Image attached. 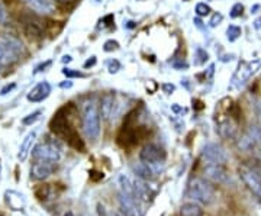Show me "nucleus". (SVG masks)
<instances>
[{
  "mask_svg": "<svg viewBox=\"0 0 261 216\" xmlns=\"http://www.w3.org/2000/svg\"><path fill=\"white\" fill-rule=\"evenodd\" d=\"M115 106H116V97H115V94H105L102 97V103H100V113H102L105 121H109L112 118L113 113H115Z\"/></svg>",
  "mask_w": 261,
  "mask_h": 216,
  "instance_id": "nucleus-18",
  "label": "nucleus"
},
{
  "mask_svg": "<svg viewBox=\"0 0 261 216\" xmlns=\"http://www.w3.org/2000/svg\"><path fill=\"white\" fill-rule=\"evenodd\" d=\"M254 28L261 29V18H258L255 22H254Z\"/></svg>",
  "mask_w": 261,
  "mask_h": 216,
  "instance_id": "nucleus-50",
  "label": "nucleus"
},
{
  "mask_svg": "<svg viewBox=\"0 0 261 216\" xmlns=\"http://www.w3.org/2000/svg\"><path fill=\"white\" fill-rule=\"evenodd\" d=\"M211 8L203 3V2H200V3H197L196 5V13H197V16H207V15H211Z\"/></svg>",
  "mask_w": 261,
  "mask_h": 216,
  "instance_id": "nucleus-30",
  "label": "nucleus"
},
{
  "mask_svg": "<svg viewBox=\"0 0 261 216\" xmlns=\"http://www.w3.org/2000/svg\"><path fill=\"white\" fill-rule=\"evenodd\" d=\"M132 170H134V173H135V176L138 177V179L141 180H151L152 179V176H154V173L151 171V169H149L148 166H145L142 161L141 163H138V164H135L134 167H132Z\"/></svg>",
  "mask_w": 261,
  "mask_h": 216,
  "instance_id": "nucleus-24",
  "label": "nucleus"
},
{
  "mask_svg": "<svg viewBox=\"0 0 261 216\" xmlns=\"http://www.w3.org/2000/svg\"><path fill=\"white\" fill-rule=\"evenodd\" d=\"M90 179L93 180V181H99V180L103 179V173L96 171V170H92V171H90Z\"/></svg>",
  "mask_w": 261,
  "mask_h": 216,
  "instance_id": "nucleus-40",
  "label": "nucleus"
},
{
  "mask_svg": "<svg viewBox=\"0 0 261 216\" xmlns=\"http://www.w3.org/2000/svg\"><path fill=\"white\" fill-rule=\"evenodd\" d=\"M57 2H60V3H61V5H64V6H70V5L75 3L77 0H57Z\"/></svg>",
  "mask_w": 261,
  "mask_h": 216,
  "instance_id": "nucleus-45",
  "label": "nucleus"
},
{
  "mask_svg": "<svg viewBox=\"0 0 261 216\" xmlns=\"http://www.w3.org/2000/svg\"><path fill=\"white\" fill-rule=\"evenodd\" d=\"M241 34H243L241 28H240V26H235V25H229L228 29H226V38H228L231 42L237 41L238 38L241 37Z\"/></svg>",
  "mask_w": 261,
  "mask_h": 216,
  "instance_id": "nucleus-27",
  "label": "nucleus"
},
{
  "mask_svg": "<svg viewBox=\"0 0 261 216\" xmlns=\"http://www.w3.org/2000/svg\"><path fill=\"white\" fill-rule=\"evenodd\" d=\"M15 87H16V85H15V83H12V85H6L5 87H3V89H2V90H0V96H5V94H8L9 92H12Z\"/></svg>",
  "mask_w": 261,
  "mask_h": 216,
  "instance_id": "nucleus-41",
  "label": "nucleus"
},
{
  "mask_svg": "<svg viewBox=\"0 0 261 216\" xmlns=\"http://www.w3.org/2000/svg\"><path fill=\"white\" fill-rule=\"evenodd\" d=\"M53 63L51 61H45V63H42V64H39V66L35 68V71H34V74H38V73H42V71H45V68L51 66Z\"/></svg>",
  "mask_w": 261,
  "mask_h": 216,
  "instance_id": "nucleus-39",
  "label": "nucleus"
},
{
  "mask_svg": "<svg viewBox=\"0 0 261 216\" xmlns=\"http://www.w3.org/2000/svg\"><path fill=\"white\" fill-rule=\"evenodd\" d=\"M60 87H61V89H71V87H73V82H70V80L63 82V83H60Z\"/></svg>",
  "mask_w": 261,
  "mask_h": 216,
  "instance_id": "nucleus-44",
  "label": "nucleus"
},
{
  "mask_svg": "<svg viewBox=\"0 0 261 216\" xmlns=\"http://www.w3.org/2000/svg\"><path fill=\"white\" fill-rule=\"evenodd\" d=\"M248 135L251 137L254 150L258 151L261 155V126H251L248 131Z\"/></svg>",
  "mask_w": 261,
  "mask_h": 216,
  "instance_id": "nucleus-25",
  "label": "nucleus"
},
{
  "mask_svg": "<svg viewBox=\"0 0 261 216\" xmlns=\"http://www.w3.org/2000/svg\"><path fill=\"white\" fill-rule=\"evenodd\" d=\"M63 74H64L67 78L84 77L83 73H80V71H77V70H73V68H68V67H64V68H63Z\"/></svg>",
  "mask_w": 261,
  "mask_h": 216,
  "instance_id": "nucleus-33",
  "label": "nucleus"
},
{
  "mask_svg": "<svg viewBox=\"0 0 261 216\" xmlns=\"http://www.w3.org/2000/svg\"><path fill=\"white\" fill-rule=\"evenodd\" d=\"M41 111H35L34 113H29L28 116H25L23 119H22V123L23 125H32V123H35L39 119V116H41Z\"/></svg>",
  "mask_w": 261,
  "mask_h": 216,
  "instance_id": "nucleus-31",
  "label": "nucleus"
},
{
  "mask_svg": "<svg viewBox=\"0 0 261 216\" xmlns=\"http://www.w3.org/2000/svg\"><path fill=\"white\" fill-rule=\"evenodd\" d=\"M65 142L71 147V148H74V150L80 151V152H83L84 148H86V145H84V141L80 138V135H79V132L75 131L74 128H71L70 131L65 133L64 137Z\"/></svg>",
  "mask_w": 261,
  "mask_h": 216,
  "instance_id": "nucleus-20",
  "label": "nucleus"
},
{
  "mask_svg": "<svg viewBox=\"0 0 261 216\" xmlns=\"http://www.w3.org/2000/svg\"><path fill=\"white\" fill-rule=\"evenodd\" d=\"M109 216H122V215L121 213H118V212H112V213H111Z\"/></svg>",
  "mask_w": 261,
  "mask_h": 216,
  "instance_id": "nucleus-54",
  "label": "nucleus"
},
{
  "mask_svg": "<svg viewBox=\"0 0 261 216\" xmlns=\"http://www.w3.org/2000/svg\"><path fill=\"white\" fill-rule=\"evenodd\" d=\"M56 171V163L51 161H38L31 167V179L45 180Z\"/></svg>",
  "mask_w": 261,
  "mask_h": 216,
  "instance_id": "nucleus-13",
  "label": "nucleus"
},
{
  "mask_svg": "<svg viewBox=\"0 0 261 216\" xmlns=\"http://www.w3.org/2000/svg\"><path fill=\"white\" fill-rule=\"evenodd\" d=\"M171 109H173L174 112H180V111H181V109H180V106H177V104H173V106H171Z\"/></svg>",
  "mask_w": 261,
  "mask_h": 216,
  "instance_id": "nucleus-52",
  "label": "nucleus"
},
{
  "mask_svg": "<svg viewBox=\"0 0 261 216\" xmlns=\"http://www.w3.org/2000/svg\"><path fill=\"white\" fill-rule=\"evenodd\" d=\"M32 157L37 161H51L57 163L61 158V152L54 144H38L32 150Z\"/></svg>",
  "mask_w": 261,
  "mask_h": 216,
  "instance_id": "nucleus-7",
  "label": "nucleus"
},
{
  "mask_svg": "<svg viewBox=\"0 0 261 216\" xmlns=\"http://www.w3.org/2000/svg\"><path fill=\"white\" fill-rule=\"evenodd\" d=\"M64 216H74V213H73L71 210H68V212H65Z\"/></svg>",
  "mask_w": 261,
  "mask_h": 216,
  "instance_id": "nucleus-53",
  "label": "nucleus"
},
{
  "mask_svg": "<svg viewBox=\"0 0 261 216\" xmlns=\"http://www.w3.org/2000/svg\"><path fill=\"white\" fill-rule=\"evenodd\" d=\"M118 186H119V193H123V195H126L129 198H137L135 190H134V184L130 183V180L125 174L118 176Z\"/></svg>",
  "mask_w": 261,
  "mask_h": 216,
  "instance_id": "nucleus-22",
  "label": "nucleus"
},
{
  "mask_svg": "<svg viewBox=\"0 0 261 216\" xmlns=\"http://www.w3.org/2000/svg\"><path fill=\"white\" fill-rule=\"evenodd\" d=\"M134 190H135V196L138 200H144V202H148L151 199L155 196V192L149 187L148 184L145 183V180L137 179L134 183Z\"/></svg>",
  "mask_w": 261,
  "mask_h": 216,
  "instance_id": "nucleus-17",
  "label": "nucleus"
},
{
  "mask_svg": "<svg viewBox=\"0 0 261 216\" xmlns=\"http://www.w3.org/2000/svg\"><path fill=\"white\" fill-rule=\"evenodd\" d=\"M9 13H8L6 8L3 6V3H0V25L2 26H6V25H9Z\"/></svg>",
  "mask_w": 261,
  "mask_h": 216,
  "instance_id": "nucleus-32",
  "label": "nucleus"
},
{
  "mask_svg": "<svg viewBox=\"0 0 261 216\" xmlns=\"http://www.w3.org/2000/svg\"><path fill=\"white\" fill-rule=\"evenodd\" d=\"M96 61H97V60H96V57H90V58H89V60H87V61H86V63H84V68H89V67H93L94 64H96Z\"/></svg>",
  "mask_w": 261,
  "mask_h": 216,
  "instance_id": "nucleus-43",
  "label": "nucleus"
},
{
  "mask_svg": "<svg viewBox=\"0 0 261 216\" xmlns=\"http://www.w3.org/2000/svg\"><path fill=\"white\" fill-rule=\"evenodd\" d=\"M163 90H164L167 94H171L174 90H176V87H174V85L166 83V85H163Z\"/></svg>",
  "mask_w": 261,
  "mask_h": 216,
  "instance_id": "nucleus-42",
  "label": "nucleus"
},
{
  "mask_svg": "<svg viewBox=\"0 0 261 216\" xmlns=\"http://www.w3.org/2000/svg\"><path fill=\"white\" fill-rule=\"evenodd\" d=\"M193 107L200 111V109H203V103H202L200 100H193Z\"/></svg>",
  "mask_w": 261,
  "mask_h": 216,
  "instance_id": "nucleus-46",
  "label": "nucleus"
},
{
  "mask_svg": "<svg viewBox=\"0 0 261 216\" xmlns=\"http://www.w3.org/2000/svg\"><path fill=\"white\" fill-rule=\"evenodd\" d=\"M174 68H187V64L186 63H176Z\"/></svg>",
  "mask_w": 261,
  "mask_h": 216,
  "instance_id": "nucleus-49",
  "label": "nucleus"
},
{
  "mask_svg": "<svg viewBox=\"0 0 261 216\" xmlns=\"http://www.w3.org/2000/svg\"><path fill=\"white\" fill-rule=\"evenodd\" d=\"M205 177L214 183H228L229 174L222 164H207L205 167Z\"/></svg>",
  "mask_w": 261,
  "mask_h": 216,
  "instance_id": "nucleus-14",
  "label": "nucleus"
},
{
  "mask_svg": "<svg viewBox=\"0 0 261 216\" xmlns=\"http://www.w3.org/2000/svg\"><path fill=\"white\" fill-rule=\"evenodd\" d=\"M202 157H203V160L207 161V164H224L226 161V152L222 145L209 142L203 147Z\"/></svg>",
  "mask_w": 261,
  "mask_h": 216,
  "instance_id": "nucleus-10",
  "label": "nucleus"
},
{
  "mask_svg": "<svg viewBox=\"0 0 261 216\" xmlns=\"http://www.w3.org/2000/svg\"><path fill=\"white\" fill-rule=\"evenodd\" d=\"M113 20H115V16L113 15H108V16L100 19V23H103V26H111L113 23Z\"/></svg>",
  "mask_w": 261,
  "mask_h": 216,
  "instance_id": "nucleus-38",
  "label": "nucleus"
},
{
  "mask_svg": "<svg viewBox=\"0 0 261 216\" xmlns=\"http://www.w3.org/2000/svg\"><path fill=\"white\" fill-rule=\"evenodd\" d=\"M37 140V131H31L27 133V137L23 138V141L20 144V148H19L18 158L20 161H25L28 158L29 152L32 151V144Z\"/></svg>",
  "mask_w": 261,
  "mask_h": 216,
  "instance_id": "nucleus-19",
  "label": "nucleus"
},
{
  "mask_svg": "<svg viewBox=\"0 0 261 216\" xmlns=\"http://www.w3.org/2000/svg\"><path fill=\"white\" fill-rule=\"evenodd\" d=\"M49 93H51V85L48 82H41L29 92L27 97L32 103H39V102H44L49 96Z\"/></svg>",
  "mask_w": 261,
  "mask_h": 216,
  "instance_id": "nucleus-16",
  "label": "nucleus"
},
{
  "mask_svg": "<svg viewBox=\"0 0 261 216\" xmlns=\"http://www.w3.org/2000/svg\"><path fill=\"white\" fill-rule=\"evenodd\" d=\"M71 128H73V126L68 122V106L61 107V109L54 115V118L51 119V122H49V129L54 132V133H57V135H60V137L64 138L65 133L70 131Z\"/></svg>",
  "mask_w": 261,
  "mask_h": 216,
  "instance_id": "nucleus-8",
  "label": "nucleus"
},
{
  "mask_svg": "<svg viewBox=\"0 0 261 216\" xmlns=\"http://www.w3.org/2000/svg\"><path fill=\"white\" fill-rule=\"evenodd\" d=\"M255 109H257V115H258V119H260V122H261V102H258V103H257Z\"/></svg>",
  "mask_w": 261,
  "mask_h": 216,
  "instance_id": "nucleus-48",
  "label": "nucleus"
},
{
  "mask_svg": "<svg viewBox=\"0 0 261 216\" xmlns=\"http://www.w3.org/2000/svg\"><path fill=\"white\" fill-rule=\"evenodd\" d=\"M121 63L118 60H111L109 64H108V70H109L111 74H115V73H118L121 70Z\"/></svg>",
  "mask_w": 261,
  "mask_h": 216,
  "instance_id": "nucleus-35",
  "label": "nucleus"
},
{
  "mask_svg": "<svg viewBox=\"0 0 261 216\" xmlns=\"http://www.w3.org/2000/svg\"><path fill=\"white\" fill-rule=\"evenodd\" d=\"M135 26H137V25H135V22H132V20L126 22V25H125V28H128V29H134Z\"/></svg>",
  "mask_w": 261,
  "mask_h": 216,
  "instance_id": "nucleus-47",
  "label": "nucleus"
},
{
  "mask_svg": "<svg viewBox=\"0 0 261 216\" xmlns=\"http://www.w3.org/2000/svg\"><path fill=\"white\" fill-rule=\"evenodd\" d=\"M180 215L181 216H203V209L199 203L196 202H189L185 203L180 209Z\"/></svg>",
  "mask_w": 261,
  "mask_h": 216,
  "instance_id": "nucleus-23",
  "label": "nucleus"
},
{
  "mask_svg": "<svg viewBox=\"0 0 261 216\" xmlns=\"http://www.w3.org/2000/svg\"><path fill=\"white\" fill-rule=\"evenodd\" d=\"M187 196L200 205H211L216 198L215 187L205 179H193L189 183Z\"/></svg>",
  "mask_w": 261,
  "mask_h": 216,
  "instance_id": "nucleus-2",
  "label": "nucleus"
},
{
  "mask_svg": "<svg viewBox=\"0 0 261 216\" xmlns=\"http://www.w3.org/2000/svg\"><path fill=\"white\" fill-rule=\"evenodd\" d=\"M166 158H167V154L166 151L163 150L161 147L155 145V144H148L145 145L142 151L140 152V160L148 166L151 171L155 174L163 170L164 167V163H166Z\"/></svg>",
  "mask_w": 261,
  "mask_h": 216,
  "instance_id": "nucleus-5",
  "label": "nucleus"
},
{
  "mask_svg": "<svg viewBox=\"0 0 261 216\" xmlns=\"http://www.w3.org/2000/svg\"><path fill=\"white\" fill-rule=\"evenodd\" d=\"M19 23L22 25L23 32L31 38L44 37L47 31V23L42 15H38L35 12H22L19 15Z\"/></svg>",
  "mask_w": 261,
  "mask_h": 216,
  "instance_id": "nucleus-4",
  "label": "nucleus"
},
{
  "mask_svg": "<svg viewBox=\"0 0 261 216\" xmlns=\"http://www.w3.org/2000/svg\"><path fill=\"white\" fill-rule=\"evenodd\" d=\"M240 176L245 183V186L250 188L252 193H255L258 198H261V171L243 167L240 169Z\"/></svg>",
  "mask_w": 261,
  "mask_h": 216,
  "instance_id": "nucleus-9",
  "label": "nucleus"
},
{
  "mask_svg": "<svg viewBox=\"0 0 261 216\" xmlns=\"http://www.w3.org/2000/svg\"><path fill=\"white\" fill-rule=\"evenodd\" d=\"M195 64L196 66H200V64H205L206 61H207V52H206L205 49H202V48H196V52H195Z\"/></svg>",
  "mask_w": 261,
  "mask_h": 216,
  "instance_id": "nucleus-28",
  "label": "nucleus"
},
{
  "mask_svg": "<svg viewBox=\"0 0 261 216\" xmlns=\"http://www.w3.org/2000/svg\"><path fill=\"white\" fill-rule=\"evenodd\" d=\"M222 19H224V16H222L221 13H215L214 16L211 18V20H209V26H211V28H216V26L222 22Z\"/></svg>",
  "mask_w": 261,
  "mask_h": 216,
  "instance_id": "nucleus-37",
  "label": "nucleus"
},
{
  "mask_svg": "<svg viewBox=\"0 0 261 216\" xmlns=\"http://www.w3.org/2000/svg\"><path fill=\"white\" fill-rule=\"evenodd\" d=\"M49 192H51V187L48 184H44V186H41L35 190V195L39 200H45V199L49 198Z\"/></svg>",
  "mask_w": 261,
  "mask_h": 216,
  "instance_id": "nucleus-29",
  "label": "nucleus"
},
{
  "mask_svg": "<svg viewBox=\"0 0 261 216\" xmlns=\"http://www.w3.org/2000/svg\"><path fill=\"white\" fill-rule=\"evenodd\" d=\"M83 131L89 140H96L100 133V113L93 100L83 106Z\"/></svg>",
  "mask_w": 261,
  "mask_h": 216,
  "instance_id": "nucleus-3",
  "label": "nucleus"
},
{
  "mask_svg": "<svg viewBox=\"0 0 261 216\" xmlns=\"http://www.w3.org/2000/svg\"><path fill=\"white\" fill-rule=\"evenodd\" d=\"M23 2H25L35 13L42 15V16L53 15V13H56L57 10L56 2H54V0H23Z\"/></svg>",
  "mask_w": 261,
  "mask_h": 216,
  "instance_id": "nucleus-15",
  "label": "nucleus"
},
{
  "mask_svg": "<svg viewBox=\"0 0 261 216\" xmlns=\"http://www.w3.org/2000/svg\"><path fill=\"white\" fill-rule=\"evenodd\" d=\"M119 205L123 216H142L140 200L137 198H129L123 193H119Z\"/></svg>",
  "mask_w": 261,
  "mask_h": 216,
  "instance_id": "nucleus-12",
  "label": "nucleus"
},
{
  "mask_svg": "<svg viewBox=\"0 0 261 216\" xmlns=\"http://www.w3.org/2000/svg\"><path fill=\"white\" fill-rule=\"evenodd\" d=\"M23 51H25L23 44L18 38L10 35L0 38V68L18 63L20 57L23 56Z\"/></svg>",
  "mask_w": 261,
  "mask_h": 216,
  "instance_id": "nucleus-1",
  "label": "nucleus"
},
{
  "mask_svg": "<svg viewBox=\"0 0 261 216\" xmlns=\"http://www.w3.org/2000/svg\"><path fill=\"white\" fill-rule=\"evenodd\" d=\"M244 12V6L241 3H235L232 6V9H231V18H240L241 15H243Z\"/></svg>",
  "mask_w": 261,
  "mask_h": 216,
  "instance_id": "nucleus-34",
  "label": "nucleus"
},
{
  "mask_svg": "<svg viewBox=\"0 0 261 216\" xmlns=\"http://www.w3.org/2000/svg\"><path fill=\"white\" fill-rule=\"evenodd\" d=\"M148 128L147 126H130V128H122L119 135H118V144L128 148V147H134L137 145L141 140H144L148 135Z\"/></svg>",
  "mask_w": 261,
  "mask_h": 216,
  "instance_id": "nucleus-6",
  "label": "nucleus"
},
{
  "mask_svg": "<svg viewBox=\"0 0 261 216\" xmlns=\"http://www.w3.org/2000/svg\"><path fill=\"white\" fill-rule=\"evenodd\" d=\"M118 48H119V44H118L116 41H113V39H109V41H106V42H105V45H103V49H105L106 52L115 51V49H118Z\"/></svg>",
  "mask_w": 261,
  "mask_h": 216,
  "instance_id": "nucleus-36",
  "label": "nucleus"
},
{
  "mask_svg": "<svg viewBox=\"0 0 261 216\" xmlns=\"http://www.w3.org/2000/svg\"><path fill=\"white\" fill-rule=\"evenodd\" d=\"M260 67H261L260 60H254V61H251V63H248V64H245V66L240 67L238 73H237L235 77H233V85L237 86V87L245 85V83L250 80V77L257 73V70H258Z\"/></svg>",
  "mask_w": 261,
  "mask_h": 216,
  "instance_id": "nucleus-11",
  "label": "nucleus"
},
{
  "mask_svg": "<svg viewBox=\"0 0 261 216\" xmlns=\"http://www.w3.org/2000/svg\"><path fill=\"white\" fill-rule=\"evenodd\" d=\"M219 133L224 137V138H232L235 135V126L229 121H225V122L221 123L219 126Z\"/></svg>",
  "mask_w": 261,
  "mask_h": 216,
  "instance_id": "nucleus-26",
  "label": "nucleus"
},
{
  "mask_svg": "<svg viewBox=\"0 0 261 216\" xmlns=\"http://www.w3.org/2000/svg\"><path fill=\"white\" fill-rule=\"evenodd\" d=\"M5 196H6V203L13 210H19V209H22V207L25 206V198H23V195H20L18 192L9 190V192H6Z\"/></svg>",
  "mask_w": 261,
  "mask_h": 216,
  "instance_id": "nucleus-21",
  "label": "nucleus"
},
{
  "mask_svg": "<svg viewBox=\"0 0 261 216\" xmlns=\"http://www.w3.org/2000/svg\"><path fill=\"white\" fill-rule=\"evenodd\" d=\"M71 61H73L71 56H64V57H63V63H71Z\"/></svg>",
  "mask_w": 261,
  "mask_h": 216,
  "instance_id": "nucleus-51",
  "label": "nucleus"
}]
</instances>
